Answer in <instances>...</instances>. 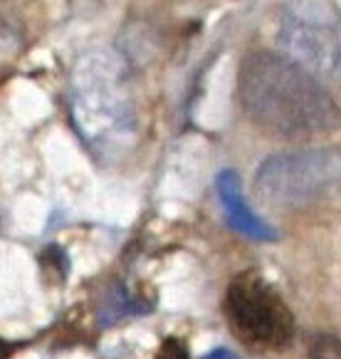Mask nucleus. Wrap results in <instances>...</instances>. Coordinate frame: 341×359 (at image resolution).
<instances>
[{"mask_svg":"<svg viewBox=\"0 0 341 359\" xmlns=\"http://www.w3.org/2000/svg\"><path fill=\"white\" fill-rule=\"evenodd\" d=\"M237 102L255 127L287 139L326 134L341 111L331 92L307 67L277 53H250L237 69Z\"/></svg>","mask_w":341,"mask_h":359,"instance_id":"f257e3e1","label":"nucleus"},{"mask_svg":"<svg viewBox=\"0 0 341 359\" xmlns=\"http://www.w3.org/2000/svg\"><path fill=\"white\" fill-rule=\"evenodd\" d=\"M341 186V151L292 149L267 156L255 174V189L274 208H305Z\"/></svg>","mask_w":341,"mask_h":359,"instance_id":"f03ea898","label":"nucleus"},{"mask_svg":"<svg viewBox=\"0 0 341 359\" xmlns=\"http://www.w3.org/2000/svg\"><path fill=\"white\" fill-rule=\"evenodd\" d=\"M225 317L242 344L279 352L294 339V315L277 290L255 270L235 275L225 292Z\"/></svg>","mask_w":341,"mask_h":359,"instance_id":"7ed1b4c3","label":"nucleus"},{"mask_svg":"<svg viewBox=\"0 0 341 359\" xmlns=\"http://www.w3.org/2000/svg\"><path fill=\"white\" fill-rule=\"evenodd\" d=\"M284 55L309 72H341V20L319 6H289L277 25Z\"/></svg>","mask_w":341,"mask_h":359,"instance_id":"20e7f679","label":"nucleus"},{"mask_svg":"<svg viewBox=\"0 0 341 359\" xmlns=\"http://www.w3.org/2000/svg\"><path fill=\"white\" fill-rule=\"evenodd\" d=\"M216 191L218 198H221L223 213H225V221L230 223V228H235L237 233H242L250 241H260V243H270L277 238L274 228H270L258 213L252 211L250 203H247L245 194H242L240 176L235 171L225 169L218 174L216 179Z\"/></svg>","mask_w":341,"mask_h":359,"instance_id":"39448f33","label":"nucleus"},{"mask_svg":"<svg viewBox=\"0 0 341 359\" xmlns=\"http://www.w3.org/2000/svg\"><path fill=\"white\" fill-rule=\"evenodd\" d=\"M312 359H341V339L334 334H319L312 342Z\"/></svg>","mask_w":341,"mask_h":359,"instance_id":"423d86ee","label":"nucleus"},{"mask_svg":"<svg viewBox=\"0 0 341 359\" xmlns=\"http://www.w3.org/2000/svg\"><path fill=\"white\" fill-rule=\"evenodd\" d=\"M200 359H240L235 352H230V349H225V347H218V349H213V352H208V354H203Z\"/></svg>","mask_w":341,"mask_h":359,"instance_id":"0eeeda50","label":"nucleus"},{"mask_svg":"<svg viewBox=\"0 0 341 359\" xmlns=\"http://www.w3.org/2000/svg\"><path fill=\"white\" fill-rule=\"evenodd\" d=\"M11 352H13V344H8V342H3V339H0V359H6Z\"/></svg>","mask_w":341,"mask_h":359,"instance_id":"6e6552de","label":"nucleus"}]
</instances>
